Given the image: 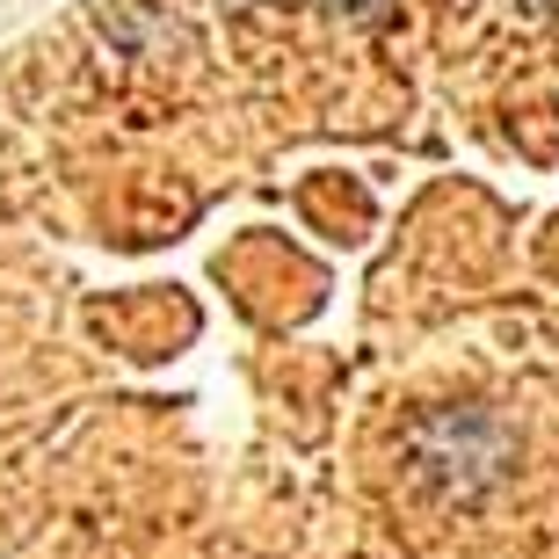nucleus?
<instances>
[{"label":"nucleus","mask_w":559,"mask_h":559,"mask_svg":"<svg viewBox=\"0 0 559 559\" xmlns=\"http://www.w3.org/2000/svg\"><path fill=\"white\" fill-rule=\"evenodd\" d=\"M0 552L559 559V0H73L0 59Z\"/></svg>","instance_id":"1"}]
</instances>
